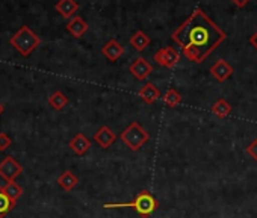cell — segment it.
Returning a JSON list of instances; mask_svg holds the SVG:
<instances>
[{
  "label": "cell",
  "mask_w": 257,
  "mask_h": 218,
  "mask_svg": "<svg viewBox=\"0 0 257 218\" xmlns=\"http://www.w3.org/2000/svg\"><path fill=\"white\" fill-rule=\"evenodd\" d=\"M55 8L64 19H73V16L79 10V5L76 0H59Z\"/></svg>",
  "instance_id": "5bb4252c"
},
{
  "label": "cell",
  "mask_w": 257,
  "mask_h": 218,
  "mask_svg": "<svg viewBox=\"0 0 257 218\" xmlns=\"http://www.w3.org/2000/svg\"><path fill=\"white\" fill-rule=\"evenodd\" d=\"M155 61L161 65V67H165V68H174L179 61H180V55L177 50H174L173 47H164L161 49L159 52L155 53Z\"/></svg>",
  "instance_id": "8992f818"
},
{
  "label": "cell",
  "mask_w": 257,
  "mask_h": 218,
  "mask_svg": "<svg viewBox=\"0 0 257 218\" xmlns=\"http://www.w3.org/2000/svg\"><path fill=\"white\" fill-rule=\"evenodd\" d=\"M119 140L124 143V146H127L128 150L138 152L150 140V134L138 122H132L122 131V134L119 135Z\"/></svg>",
  "instance_id": "277c9868"
},
{
  "label": "cell",
  "mask_w": 257,
  "mask_h": 218,
  "mask_svg": "<svg viewBox=\"0 0 257 218\" xmlns=\"http://www.w3.org/2000/svg\"><path fill=\"white\" fill-rule=\"evenodd\" d=\"M144 218H149V216H144Z\"/></svg>",
  "instance_id": "4316f807"
},
{
  "label": "cell",
  "mask_w": 257,
  "mask_h": 218,
  "mask_svg": "<svg viewBox=\"0 0 257 218\" xmlns=\"http://www.w3.org/2000/svg\"><path fill=\"white\" fill-rule=\"evenodd\" d=\"M246 153L249 155L251 159L257 161V138L252 140V141L246 146Z\"/></svg>",
  "instance_id": "7402d4cb"
},
{
  "label": "cell",
  "mask_w": 257,
  "mask_h": 218,
  "mask_svg": "<svg viewBox=\"0 0 257 218\" xmlns=\"http://www.w3.org/2000/svg\"><path fill=\"white\" fill-rule=\"evenodd\" d=\"M2 113H4V104L0 103V116H2Z\"/></svg>",
  "instance_id": "484cf974"
},
{
  "label": "cell",
  "mask_w": 257,
  "mask_h": 218,
  "mask_svg": "<svg viewBox=\"0 0 257 218\" xmlns=\"http://www.w3.org/2000/svg\"><path fill=\"white\" fill-rule=\"evenodd\" d=\"M225 38V32L215 25L201 8L194 10V13L173 32V40L182 47L185 58L195 64L204 62Z\"/></svg>",
  "instance_id": "6da1fadb"
},
{
  "label": "cell",
  "mask_w": 257,
  "mask_h": 218,
  "mask_svg": "<svg viewBox=\"0 0 257 218\" xmlns=\"http://www.w3.org/2000/svg\"><path fill=\"white\" fill-rule=\"evenodd\" d=\"M49 104L56 109V111H62V109L68 104V97L62 92V91H55L50 97H49Z\"/></svg>",
  "instance_id": "ffe728a7"
},
{
  "label": "cell",
  "mask_w": 257,
  "mask_h": 218,
  "mask_svg": "<svg viewBox=\"0 0 257 218\" xmlns=\"http://www.w3.org/2000/svg\"><path fill=\"white\" fill-rule=\"evenodd\" d=\"M5 188V191H7V194L10 195V198L13 200V201H16L17 203V200L23 195V188L17 183V182H7V185L4 186Z\"/></svg>",
  "instance_id": "44dd1931"
},
{
  "label": "cell",
  "mask_w": 257,
  "mask_h": 218,
  "mask_svg": "<svg viewBox=\"0 0 257 218\" xmlns=\"http://www.w3.org/2000/svg\"><path fill=\"white\" fill-rule=\"evenodd\" d=\"M128 43H131V46L135 49V50H138V52H144L149 46H150V37L146 34V32H143V31H137L132 37H131V40H128Z\"/></svg>",
  "instance_id": "9a60e30c"
},
{
  "label": "cell",
  "mask_w": 257,
  "mask_h": 218,
  "mask_svg": "<svg viewBox=\"0 0 257 218\" xmlns=\"http://www.w3.org/2000/svg\"><path fill=\"white\" fill-rule=\"evenodd\" d=\"M231 2L237 7V8H243V7H246L251 0H231Z\"/></svg>",
  "instance_id": "cb8c5ba5"
},
{
  "label": "cell",
  "mask_w": 257,
  "mask_h": 218,
  "mask_svg": "<svg viewBox=\"0 0 257 218\" xmlns=\"http://www.w3.org/2000/svg\"><path fill=\"white\" fill-rule=\"evenodd\" d=\"M162 100L168 107H177L182 103V94L176 88H168L162 95Z\"/></svg>",
  "instance_id": "d6986e66"
},
{
  "label": "cell",
  "mask_w": 257,
  "mask_h": 218,
  "mask_svg": "<svg viewBox=\"0 0 257 218\" xmlns=\"http://www.w3.org/2000/svg\"><path fill=\"white\" fill-rule=\"evenodd\" d=\"M13 141L7 134H0V152H5L8 147H11Z\"/></svg>",
  "instance_id": "603a6c76"
},
{
  "label": "cell",
  "mask_w": 257,
  "mask_h": 218,
  "mask_svg": "<svg viewBox=\"0 0 257 218\" xmlns=\"http://www.w3.org/2000/svg\"><path fill=\"white\" fill-rule=\"evenodd\" d=\"M209 73H210L218 82H225V80L234 73V70H233V67H231L225 59H219V61H216V62L209 68Z\"/></svg>",
  "instance_id": "ba28073f"
},
{
  "label": "cell",
  "mask_w": 257,
  "mask_h": 218,
  "mask_svg": "<svg viewBox=\"0 0 257 218\" xmlns=\"http://www.w3.org/2000/svg\"><path fill=\"white\" fill-rule=\"evenodd\" d=\"M14 206H16V201H13L10 198V195L7 194L4 186H0V218L8 215L14 209Z\"/></svg>",
  "instance_id": "ac0fdd59"
},
{
  "label": "cell",
  "mask_w": 257,
  "mask_h": 218,
  "mask_svg": "<svg viewBox=\"0 0 257 218\" xmlns=\"http://www.w3.org/2000/svg\"><path fill=\"white\" fill-rule=\"evenodd\" d=\"M22 171H23V167L13 156H7L2 162H0V177L7 182L16 180V177L20 176Z\"/></svg>",
  "instance_id": "5b68a950"
},
{
  "label": "cell",
  "mask_w": 257,
  "mask_h": 218,
  "mask_svg": "<svg viewBox=\"0 0 257 218\" xmlns=\"http://www.w3.org/2000/svg\"><path fill=\"white\" fill-rule=\"evenodd\" d=\"M94 141L101 147V149H109L115 141H116V134L107 128V126H101L95 134H94Z\"/></svg>",
  "instance_id": "9c48e42d"
},
{
  "label": "cell",
  "mask_w": 257,
  "mask_h": 218,
  "mask_svg": "<svg viewBox=\"0 0 257 218\" xmlns=\"http://www.w3.org/2000/svg\"><path fill=\"white\" fill-rule=\"evenodd\" d=\"M210 111L215 117L218 119H227L230 114H231V104L225 100V98H218L212 107H210Z\"/></svg>",
  "instance_id": "2e32d148"
},
{
  "label": "cell",
  "mask_w": 257,
  "mask_h": 218,
  "mask_svg": "<svg viewBox=\"0 0 257 218\" xmlns=\"http://www.w3.org/2000/svg\"><path fill=\"white\" fill-rule=\"evenodd\" d=\"M159 206V201L153 197V194L147 189L141 191L140 194H137V197L132 201L127 203H106L103 204V207L106 209H116V207H132L135 209L141 216H150Z\"/></svg>",
  "instance_id": "7a4b0ae2"
},
{
  "label": "cell",
  "mask_w": 257,
  "mask_h": 218,
  "mask_svg": "<svg viewBox=\"0 0 257 218\" xmlns=\"http://www.w3.org/2000/svg\"><path fill=\"white\" fill-rule=\"evenodd\" d=\"M101 53L106 59H109L110 62H115L116 59H119L124 53V47L116 41V40H110L107 41L103 49H101Z\"/></svg>",
  "instance_id": "8fae6325"
},
{
  "label": "cell",
  "mask_w": 257,
  "mask_h": 218,
  "mask_svg": "<svg viewBox=\"0 0 257 218\" xmlns=\"http://www.w3.org/2000/svg\"><path fill=\"white\" fill-rule=\"evenodd\" d=\"M41 44L40 37L29 29L28 26H22L13 37H11V46L22 55L29 56L38 46Z\"/></svg>",
  "instance_id": "3957f363"
},
{
  "label": "cell",
  "mask_w": 257,
  "mask_h": 218,
  "mask_svg": "<svg viewBox=\"0 0 257 218\" xmlns=\"http://www.w3.org/2000/svg\"><path fill=\"white\" fill-rule=\"evenodd\" d=\"M138 95L147 104H153L156 100H159V97H162L159 88L155 83H152V82H147L146 85H143L140 88V91H138Z\"/></svg>",
  "instance_id": "30bf717a"
},
{
  "label": "cell",
  "mask_w": 257,
  "mask_h": 218,
  "mask_svg": "<svg viewBox=\"0 0 257 218\" xmlns=\"http://www.w3.org/2000/svg\"><path fill=\"white\" fill-rule=\"evenodd\" d=\"M128 71H131V74L137 79V80H146L152 73H153V65L143 56L137 58L131 67H128Z\"/></svg>",
  "instance_id": "52a82bcc"
},
{
  "label": "cell",
  "mask_w": 257,
  "mask_h": 218,
  "mask_svg": "<svg viewBox=\"0 0 257 218\" xmlns=\"http://www.w3.org/2000/svg\"><path fill=\"white\" fill-rule=\"evenodd\" d=\"M249 44L257 50V32H255V34H252V35L249 37Z\"/></svg>",
  "instance_id": "d4e9b609"
},
{
  "label": "cell",
  "mask_w": 257,
  "mask_h": 218,
  "mask_svg": "<svg viewBox=\"0 0 257 218\" xmlns=\"http://www.w3.org/2000/svg\"><path fill=\"white\" fill-rule=\"evenodd\" d=\"M68 146L77 156H83L91 149V141L83 134H77L74 135V138H71Z\"/></svg>",
  "instance_id": "7c38bea8"
},
{
  "label": "cell",
  "mask_w": 257,
  "mask_h": 218,
  "mask_svg": "<svg viewBox=\"0 0 257 218\" xmlns=\"http://www.w3.org/2000/svg\"><path fill=\"white\" fill-rule=\"evenodd\" d=\"M58 183H59V186H61L64 191H73V189L77 186V183H79V177H77L73 171L67 170V171H64V173L58 177Z\"/></svg>",
  "instance_id": "e0dca14e"
},
{
  "label": "cell",
  "mask_w": 257,
  "mask_h": 218,
  "mask_svg": "<svg viewBox=\"0 0 257 218\" xmlns=\"http://www.w3.org/2000/svg\"><path fill=\"white\" fill-rule=\"evenodd\" d=\"M67 31L74 38H82L86 34V31H88V25H86V22L82 17H73L67 23Z\"/></svg>",
  "instance_id": "4fadbf2b"
}]
</instances>
